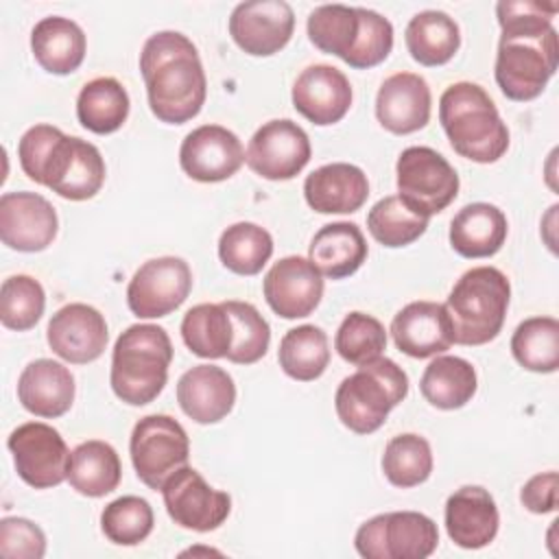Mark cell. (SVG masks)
Segmentation results:
<instances>
[{
  "mask_svg": "<svg viewBox=\"0 0 559 559\" xmlns=\"http://www.w3.org/2000/svg\"><path fill=\"white\" fill-rule=\"evenodd\" d=\"M0 555L4 559H41L46 555V535L26 518H2Z\"/></svg>",
  "mask_w": 559,
  "mask_h": 559,
  "instance_id": "bcb514c9",
  "label": "cell"
},
{
  "mask_svg": "<svg viewBox=\"0 0 559 559\" xmlns=\"http://www.w3.org/2000/svg\"><path fill=\"white\" fill-rule=\"evenodd\" d=\"M59 218L48 199L37 192H4L0 197V240L9 249L35 253L52 245Z\"/></svg>",
  "mask_w": 559,
  "mask_h": 559,
  "instance_id": "e0dca14e",
  "label": "cell"
},
{
  "mask_svg": "<svg viewBox=\"0 0 559 559\" xmlns=\"http://www.w3.org/2000/svg\"><path fill=\"white\" fill-rule=\"evenodd\" d=\"M17 157L24 175L70 201H87L105 183L100 151L59 127L35 124L20 138Z\"/></svg>",
  "mask_w": 559,
  "mask_h": 559,
  "instance_id": "3957f363",
  "label": "cell"
},
{
  "mask_svg": "<svg viewBox=\"0 0 559 559\" xmlns=\"http://www.w3.org/2000/svg\"><path fill=\"white\" fill-rule=\"evenodd\" d=\"M511 297L507 275L496 266L465 271L445 299L452 336L459 345H485L493 341L504 323Z\"/></svg>",
  "mask_w": 559,
  "mask_h": 559,
  "instance_id": "8992f818",
  "label": "cell"
},
{
  "mask_svg": "<svg viewBox=\"0 0 559 559\" xmlns=\"http://www.w3.org/2000/svg\"><path fill=\"white\" fill-rule=\"evenodd\" d=\"M269 308L282 319H301L314 312L323 297L321 271L301 255L277 260L262 282Z\"/></svg>",
  "mask_w": 559,
  "mask_h": 559,
  "instance_id": "ac0fdd59",
  "label": "cell"
},
{
  "mask_svg": "<svg viewBox=\"0 0 559 559\" xmlns=\"http://www.w3.org/2000/svg\"><path fill=\"white\" fill-rule=\"evenodd\" d=\"M437 544V524L419 511L373 515L360 524L354 537V546L365 559H426Z\"/></svg>",
  "mask_w": 559,
  "mask_h": 559,
  "instance_id": "ba28073f",
  "label": "cell"
},
{
  "mask_svg": "<svg viewBox=\"0 0 559 559\" xmlns=\"http://www.w3.org/2000/svg\"><path fill=\"white\" fill-rule=\"evenodd\" d=\"M120 456L107 441L90 439L79 443L70 456L68 483L74 491L87 498L111 493L120 485Z\"/></svg>",
  "mask_w": 559,
  "mask_h": 559,
  "instance_id": "4dcf8cb0",
  "label": "cell"
},
{
  "mask_svg": "<svg viewBox=\"0 0 559 559\" xmlns=\"http://www.w3.org/2000/svg\"><path fill=\"white\" fill-rule=\"evenodd\" d=\"M129 116V94L114 76H98L83 85L76 98L79 122L98 135L118 131Z\"/></svg>",
  "mask_w": 559,
  "mask_h": 559,
  "instance_id": "d6a6232c",
  "label": "cell"
},
{
  "mask_svg": "<svg viewBox=\"0 0 559 559\" xmlns=\"http://www.w3.org/2000/svg\"><path fill=\"white\" fill-rule=\"evenodd\" d=\"M397 197L417 214L430 218L443 212L459 194L454 166L430 146H408L395 164Z\"/></svg>",
  "mask_w": 559,
  "mask_h": 559,
  "instance_id": "9c48e42d",
  "label": "cell"
},
{
  "mask_svg": "<svg viewBox=\"0 0 559 559\" xmlns=\"http://www.w3.org/2000/svg\"><path fill=\"white\" fill-rule=\"evenodd\" d=\"M555 13L557 4L535 0H500L496 4L502 35L493 76L507 98L533 100L555 76L559 57Z\"/></svg>",
  "mask_w": 559,
  "mask_h": 559,
  "instance_id": "6da1fadb",
  "label": "cell"
},
{
  "mask_svg": "<svg viewBox=\"0 0 559 559\" xmlns=\"http://www.w3.org/2000/svg\"><path fill=\"white\" fill-rule=\"evenodd\" d=\"M308 133L288 118L264 122L249 140L245 162L247 166L271 181H286L297 177L310 162Z\"/></svg>",
  "mask_w": 559,
  "mask_h": 559,
  "instance_id": "5bb4252c",
  "label": "cell"
},
{
  "mask_svg": "<svg viewBox=\"0 0 559 559\" xmlns=\"http://www.w3.org/2000/svg\"><path fill=\"white\" fill-rule=\"evenodd\" d=\"M500 513L491 493L480 485H463L445 500V531L450 539L467 550L493 542Z\"/></svg>",
  "mask_w": 559,
  "mask_h": 559,
  "instance_id": "603a6c76",
  "label": "cell"
},
{
  "mask_svg": "<svg viewBox=\"0 0 559 559\" xmlns=\"http://www.w3.org/2000/svg\"><path fill=\"white\" fill-rule=\"evenodd\" d=\"M295 13L284 0H249L234 7L229 35L240 50L253 57L280 52L293 37Z\"/></svg>",
  "mask_w": 559,
  "mask_h": 559,
  "instance_id": "9a60e30c",
  "label": "cell"
},
{
  "mask_svg": "<svg viewBox=\"0 0 559 559\" xmlns=\"http://www.w3.org/2000/svg\"><path fill=\"white\" fill-rule=\"evenodd\" d=\"M271 255L273 238L255 223H234L218 238V258L236 275H258Z\"/></svg>",
  "mask_w": 559,
  "mask_h": 559,
  "instance_id": "d590c367",
  "label": "cell"
},
{
  "mask_svg": "<svg viewBox=\"0 0 559 559\" xmlns=\"http://www.w3.org/2000/svg\"><path fill=\"white\" fill-rule=\"evenodd\" d=\"M293 107L312 124H334L349 111L352 85L347 76L328 63H314L301 70L293 83Z\"/></svg>",
  "mask_w": 559,
  "mask_h": 559,
  "instance_id": "ffe728a7",
  "label": "cell"
},
{
  "mask_svg": "<svg viewBox=\"0 0 559 559\" xmlns=\"http://www.w3.org/2000/svg\"><path fill=\"white\" fill-rule=\"evenodd\" d=\"M277 360L288 378L299 382L317 380L330 362L328 334L310 323L288 330L280 341Z\"/></svg>",
  "mask_w": 559,
  "mask_h": 559,
  "instance_id": "e575fe53",
  "label": "cell"
},
{
  "mask_svg": "<svg viewBox=\"0 0 559 559\" xmlns=\"http://www.w3.org/2000/svg\"><path fill=\"white\" fill-rule=\"evenodd\" d=\"M140 72L153 116L166 124L192 120L207 96V79L197 46L179 31L151 35L140 52Z\"/></svg>",
  "mask_w": 559,
  "mask_h": 559,
  "instance_id": "7a4b0ae2",
  "label": "cell"
},
{
  "mask_svg": "<svg viewBox=\"0 0 559 559\" xmlns=\"http://www.w3.org/2000/svg\"><path fill=\"white\" fill-rule=\"evenodd\" d=\"M83 28L61 15L41 17L31 31V50L35 61L50 74H70L85 59Z\"/></svg>",
  "mask_w": 559,
  "mask_h": 559,
  "instance_id": "83f0119b",
  "label": "cell"
},
{
  "mask_svg": "<svg viewBox=\"0 0 559 559\" xmlns=\"http://www.w3.org/2000/svg\"><path fill=\"white\" fill-rule=\"evenodd\" d=\"M7 445L13 454L15 472L26 485L50 489L68 478L72 452L57 428L44 421H26L9 435Z\"/></svg>",
  "mask_w": 559,
  "mask_h": 559,
  "instance_id": "8fae6325",
  "label": "cell"
},
{
  "mask_svg": "<svg viewBox=\"0 0 559 559\" xmlns=\"http://www.w3.org/2000/svg\"><path fill=\"white\" fill-rule=\"evenodd\" d=\"M334 349L345 362L362 367L380 358L386 349V330L376 317L354 310L338 325Z\"/></svg>",
  "mask_w": 559,
  "mask_h": 559,
  "instance_id": "60d3db41",
  "label": "cell"
},
{
  "mask_svg": "<svg viewBox=\"0 0 559 559\" xmlns=\"http://www.w3.org/2000/svg\"><path fill=\"white\" fill-rule=\"evenodd\" d=\"M181 338L201 358H225L234 343V325L223 301L192 306L183 314Z\"/></svg>",
  "mask_w": 559,
  "mask_h": 559,
  "instance_id": "836d02e7",
  "label": "cell"
},
{
  "mask_svg": "<svg viewBox=\"0 0 559 559\" xmlns=\"http://www.w3.org/2000/svg\"><path fill=\"white\" fill-rule=\"evenodd\" d=\"M478 389L476 369L459 356H437L421 373L419 391L424 400L441 411L465 406Z\"/></svg>",
  "mask_w": 559,
  "mask_h": 559,
  "instance_id": "1f68e13d",
  "label": "cell"
},
{
  "mask_svg": "<svg viewBox=\"0 0 559 559\" xmlns=\"http://www.w3.org/2000/svg\"><path fill=\"white\" fill-rule=\"evenodd\" d=\"M406 393V371L395 360L380 356L341 380L334 393V408L345 428L356 435H371Z\"/></svg>",
  "mask_w": 559,
  "mask_h": 559,
  "instance_id": "52a82bcc",
  "label": "cell"
},
{
  "mask_svg": "<svg viewBox=\"0 0 559 559\" xmlns=\"http://www.w3.org/2000/svg\"><path fill=\"white\" fill-rule=\"evenodd\" d=\"M439 122L450 146L476 164L498 162L509 148V129L478 83L459 81L445 87L439 98Z\"/></svg>",
  "mask_w": 559,
  "mask_h": 559,
  "instance_id": "277c9868",
  "label": "cell"
},
{
  "mask_svg": "<svg viewBox=\"0 0 559 559\" xmlns=\"http://www.w3.org/2000/svg\"><path fill=\"white\" fill-rule=\"evenodd\" d=\"M559 487V476L557 472H542L531 476L522 491L520 500L531 513H550L557 509V489Z\"/></svg>",
  "mask_w": 559,
  "mask_h": 559,
  "instance_id": "7dc6e473",
  "label": "cell"
},
{
  "mask_svg": "<svg viewBox=\"0 0 559 559\" xmlns=\"http://www.w3.org/2000/svg\"><path fill=\"white\" fill-rule=\"evenodd\" d=\"M107 321L87 304H68L48 321L46 341L50 349L72 365H87L100 358L107 347Z\"/></svg>",
  "mask_w": 559,
  "mask_h": 559,
  "instance_id": "d6986e66",
  "label": "cell"
},
{
  "mask_svg": "<svg viewBox=\"0 0 559 559\" xmlns=\"http://www.w3.org/2000/svg\"><path fill=\"white\" fill-rule=\"evenodd\" d=\"M369 234L384 247L397 249L415 242L428 229V218L411 210L397 194L380 199L367 214Z\"/></svg>",
  "mask_w": 559,
  "mask_h": 559,
  "instance_id": "ab89813d",
  "label": "cell"
},
{
  "mask_svg": "<svg viewBox=\"0 0 559 559\" xmlns=\"http://www.w3.org/2000/svg\"><path fill=\"white\" fill-rule=\"evenodd\" d=\"M173 362V343L164 328L153 323L129 325L114 345L109 382L118 400L129 406L153 402L166 386Z\"/></svg>",
  "mask_w": 559,
  "mask_h": 559,
  "instance_id": "5b68a950",
  "label": "cell"
},
{
  "mask_svg": "<svg viewBox=\"0 0 559 559\" xmlns=\"http://www.w3.org/2000/svg\"><path fill=\"white\" fill-rule=\"evenodd\" d=\"M391 336L411 358H430L452 347V323L443 304L411 301L391 321Z\"/></svg>",
  "mask_w": 559,
  "mask_h": 559,
  "instance_id": "7402d4cb",
  "label": "cell"
},
{
  "mask_svg": "<svg viewBox=\"0 0 559 559\" xmlns=\"http://www.w3.org/2000/svg\"><path fill=\"white\" fill-rule=\"evenodd\" d=\"M513 358L528 371L552 373L559 367V321L555 317L524 319L511 336Z\"/></svg>",
  "mask_w": 559,
  "mask_h": 559,
  "instance_id": "8d00e7d4",
  "label": "cell"
},
{
  "mask_svg": "<svg viewBox=\"0 0 559 559\" xmlns=\"http://www.w3.org/2000/svg\"><path fill=\"white\" fill-rule=\"evenodd\" d=\"M181 170L201 183L225 181L245 164V148L234 131L221 124L192 129L179 146Z\"/></svg>",
  "mask_w": 559,
  "mask_h": 559,
  "instance_id": "2e32d148",
  "label": "cell"
},
{
  "mask_svg": "<svg viewBox=\"0 0 559 559\" xmlns=\"http://www.w3.org/2000/svg\"><path fill=\"white\" fill-rule=\"evenodd\" d=\"M17 400L37 417H61L74 402V376L52 358H37L17 378Z\"/></svg>",
  "mask_w": 559,
  "mask_h": 559,
  "instance_id": "484cf974",
  "label": "cell"
},
{
  "mask_svg": "<svg viewBox=\"0 0 559 559\" xmlns=\"http://www.w3.org/2000/svg\"><path fill=\"white\" fill-rule=\"evenodd\" d=\"M358 15H360V35L345 63L349 68L365 70L382 63L389 57L393 48V24L378 11H371L365 7H358Z\"/></svg>",
  "mask_w": 559,
  "mask_h": 559,
  "instance_id": "f6af8a7d",
  "label": "cell"
},
{
  "mask_svg": "<svg viewBox=\"0 0 559 559\" xmlns=\"http://www.w3.org/2000/svg\"><path fill=\"white\" fill-rule=\"evenodd\" d=\"M44 286L31 275H11L0 288V321L15 332L31 330L44 314Z\"/></svg>",
  "mask_w": 559,
  "mask_h": 559,
  "instance_id": "7bdbcfd3",
  "label": "cell"
},
{
  "mask_svg": "<svg viewBox=\"0 0 559 559\" xmlns=\"http://www.w3.org/2000/svg\"><path fill=\"white\" fill-rule=\"evenodd\" d=\"M159 491L170 520L188 531H214L231 511L229 493L210 487L205 478L190 465L173 472Z\"/></svg>",
  "mask_w": 559,
  "mask_h": 559,
  "instance_id": "4fadbf2b",
  "label": "cell"
},
{
  "mask_svg": "<svg viewBox=\"0 0 559 559\" xmlns=\"http://www.w3.org/2000/svg\"><path fill=\"white\" fill-rule=\"evenodd\" d=\"M192 271L183 258L146 260L127 286V306L140 319H159L177 310L190 295Z\"/></svg>",
  "mask_w": 559,
  "mask_h": 559,
  "instance_id": "7c38bea8",
  "label": "cell"
},
{
  "mask_svg": "<svg viewBox=\"0 0 559 559\" xmlns=\"http://www.w3.org/2000/svg\"><path fill=\"white\" fill-rule=\"evenodd\" d=\"M507 231V216L500 207L485 201L467 203L450 223V247L463 258H489L502 249Z\"/></svg>",
  "mask_w": 559,
  "mask_h": 559,
  "instance_id": "4316f807",
  "label": "cell"
},
{
  "mask_svg": "<svg viewBox=\"0 0 559 559\" xmlns=\"http://www.w3.org/2000/svg\"><path fill=\"white\" fill-rule=\"evenodd\" d=\"M153 509L140 496H120L100 513L105 537L118 546H135L144 542L153 531Z\"/></svg>",
  "mask_w": 559,
  "mask_h": 559,
  "instance_id": "ee69618b",
  "label": "cell"
},
{
  "mask_svg": "<svg viewBox=\"0 0 559 559\" xmlns=\"http://www.w3.org/2000/svg\"><path fill=\"white\" fill-rule=\"evenodd\" d=\"M404 41L417 63L432 68L448 63L456 55L461 46V31L454 17L445 11L426 9L411 17Z\"/></svg>",
  "mask_w": 559,
  "mask_h": 559,
  "instance_id": "f546056e",
  "label": "cell"
},
{
  "mask_svg": "<svg viewBox=\"0 0 559 559\" xmlns=\"http://www.w3.org/2000/svg\"><path fill=\"white\" fill-rule=\"evenodd\" d=\"M430 105L432 96L424 76L395 72L382 81L376 94V118L386 131L408 135L428 124Z\"/></svg>",
  "mask_w": 559,
  "mask_h": 559,
  "instance_id": "44dd1931",
  "label": "cell"
},
{
  "mask_svg": "<svg viewBox=\"0 0 559 559\" xmlns=\"http://www.w3.org/2000/svg\"><path fill=\"white\" fill-rule=\"evenodd\" d=\"M177 402L192 421L216 424L231 413L236 384L216 365H194L177 382Z\"/></svg>",
  "mask_w": 559,
  "mask_h": 559,
  "instance_id": "cb8c5ba5",
  "label": "cell"
},
{
  "mask_svg": "<svg viewBox=\"0 0 559 559\" xmlns=\"http://www.w3.org/2000/svg\"><path fill=\"white\" fill-rule=\"evenodd\" d=\"M223 306L229 312L234 325V343L225 358L236 365L258 362L266 354L271 343V328L266 319L249 301L229 299L223 301Z\"/></svg>",
  "mask_w": 559,
  "mask_h": 559,
  "instance_id": "b9f144b4",
  "label": "cell"
},
{
  "mask_svg": "<svg viewBox=\"0 0 559 559\" xmlns=\"http://www.w3.org/2000/svg\"><path fill=\"white\" fill-rule=\"evenodd\" d=\"M367 253L369 249L360 227L347 221L323 225L308 247V260L330 280L354 275L367 260Z\"/></svg>",
  "mask_w": 559,
  "mask_h": 559,
  "instance_id": "f1b7e54d",
  "label": "cell"
},
{
  "mask_svg": "<svg viewBox=\"0 0 559 559\" xmlns=\"http://www.w3.org/2000/svg\"><path fill=\"white\" fill-rule=\"evenodd\" d=\"M304 197L319 214H352L367 201L369 181L362 168L347 162H332L306 177Z\"/></svg>",
  "mask_w": 559,
  "mask_h": 559,
  "instance_id": "d4e9b609",
  "label": "cell"
},
{
  "mask_svg": "<svg viewBox=\"0 0 559 559\" xmlns=\"http://www.w3.org/2000/svg\"><path fill=\"white\" fill-rule=\"evenodd\" d=\"M306 28L310 41L321 52L336 55L338 59L347 61L360 35L358 7L321 4L308 15Z\"/></svg>",
  "mask_w": 559,
  "mask_h": 559,
  "instance_id": "74e56055",
  "label": "cell"
},
{
  "mask_svg": "<svg viewBox=\"0 0 559 559\" xmlns=\"http://www.w3.org/2000/svg\"><path fill=\"white\" fill-rule=\"evenodd\" d=\"M382 472L391 485L402 489L426 483L428 476L432 474L430 443L415 432L393 437L384 445Z\"/></svg>",
  "mask_w": 559,
  "mask_h": 559,
  "instance_id": "f35d334b",
  "label": "cell"
},
{
  "mask_svg": "<svg viewBox=\"0 0 559 559\" xmlns=\"http://www.w3.org/2000/svg\"><path fill=\"white\" fill-rule=\"evenodd\" d=\"M129 452L138 478L157 491L173 472L188 465L190 439L170 415H146L133 426Z\"/></svg>",
  "mask_w": 559,
  "mask_h": 559,
  "instance_id": "30bf717a",
  "label": "cell"
}]
</instances>
